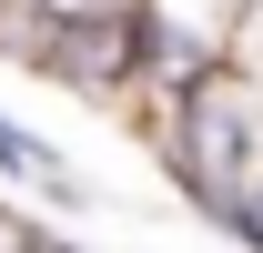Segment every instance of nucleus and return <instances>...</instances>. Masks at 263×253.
I'll return each instance as SVG.
<instances>
[{"instance_id":"obj_2","label":"nucleus","mask_w":263,"mask_h":253,"mask_svg":"<svg viewBox=\"0 0 263 253\" xmlns=\"http://www.w3.org/2000/svg\"><path fill=\"white\" fill-rule=\"evenodd\" d=\"M41 71L71 81L91 101H132V21H81V31H51L41 41Z\"/></svg>"},{"instance_id":"obj_5","label":"nucleus","mask_w":263,"mask_h":253,"mask_svg":"<svg viewBox=\"0 0 263 253\" xmlns=\"http://www.w3.org/2000/svg\"><path fill=\"white\" fill-rule=\"evenodd\" d=\"M0 253H41V233H31L21 213H10V203H0Z\"/></svg>"},{"instance_id":"obj_1","label":"nucleus","mask_w":263,"mask_h":253,"mask_svg":"<svg viewBox=\"0 0 263 253\" xmlns=\"http://www.w3.org/2000/svg\"><path fill=\"white\" fill-rule=\"evenodd\" d=\"M142 132H152V152L172 162V183L213 223L263 183V81H243V61L202 71L193 92H172V101H142Z\"/></svg>"},{"instance_id":"obj_4","label":"nucleus","mask_w":263,"mask_h":253,"mask_svg":"<svg viewBox=\"0 0 263 253\" xmlns=\"http://www.w3.org/2000/svg\"><path fill=\"white\" fill-rule=\"evenodd\" d=\"M51 31H81V21H132V0H41Z\"/></svg>"},{"instance_id":"obj_3","label":"nucleus","mask_w":263,"mask_h":253,"mask_svg":"<svg viewBox=\"0 0 263 253\" xmlns=\"http://www.w3.org/2000/svg\"><path fill=\"white\" fill-rule=\"evenodd\" d=\"M41 41H51V21H41V0H0V51L41 71Z\"/></svg>"}]
</instances>
